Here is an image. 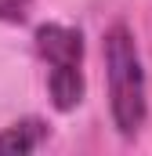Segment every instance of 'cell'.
Returning <instances> with one entry per match:
<instances>
[{"label": "cell", "instance_id": "obj_1", "mask_svg": "<svg viewBox=\"0 0 152 156\" xmlns=\"http://www.w3.org/2000/svg\"><path fill=\"white\" fill-rule=\"evenodd\" d=\"M105 51V73H109V109H112V123L123 138H134L145 116H149V91H145V69H141V55L134 33L116 22L102 40Z\"/></svg>", "mask_w": 152, "mask_h": 156}, {"label": "cell", "instance_id": "obj_2", "mask_svg": "<svg viewBox=\"0 0 152 156\" xmlns=\"http://www.w3.org/2000/svg\"><path fill=\"white\" fill-rule=\"evenodd\" d=\"M40 62L47 66V91L58 113H73L83 102V33L76 26L43 22L33 33Z\"/></svg>", "mask_w": 152, "mask_h": 156}, {"label": "cell", "instance_id": "obj_3", "mask_svg": "<svg viewBox=\"0 0 152 156\" xmlns=\"http://www.w3.org/2000/svg\"><path fill=\"white\" fill-rule=\"evenodd\" d=\"M47 138V123L36 116L29 120H18L11 127L0 131V153H36Z\"/></svg>", "mask_w": 152, "mask_h": 156}, {"label": "cell", "instance_id": "obj_4", "mask_svg": "<svg viewBox=\"0 0 152 156\" xmlns=\"http://www.w3.org/2000/svg\"><path fill=\"white\" fill-rule=\"evenodd\" d=\"M33 4H36V0H0V22H7V26H22V22L29 18Z\"/></svg>", "mask_w": 152, "mask_h": 156}]
</instances>
